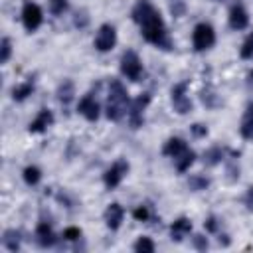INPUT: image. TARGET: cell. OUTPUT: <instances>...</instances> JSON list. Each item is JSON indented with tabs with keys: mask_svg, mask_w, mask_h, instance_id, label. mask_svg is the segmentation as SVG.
Instances as JSON below:
<instances>
[{
	"mask_svg": "<svg viewBox=\"0 0 253 253\" xmlns=\"http://www.w3.org/2000/svg\"><path fill=\"white\" fill-rule=\"evenodd\" d=\"M130 16L138 24L140 36L144 38V42H148L160 49H166V51L172 49V40L168 36V28H166L160 12L152 6L150 0H136Z\"/></svg>",
	"mask_w": 253,
	"mask_h": 253,
	"instance_id": "obj_1",
	"label": "cell"
},
{
	"mask_svg": "<svg viewBox=\"0 0 253 253\" xmlns=\"http://www.w3.org/2000/svg\"><path fill=\"white\" fill-rule=\"evenodd\" d=\"M130 107V97L126 87L119 79H111L109 93H107V105H105V117L113 123H119Z\"/></svg>",
	"mask_w": 253,
	"mask_h": 253,
	"instance_id": "obj_2",
	"label": "cell"
},
{
	"mask_svg": "<svg viewBox=\"0 0 253 253\" xmlns=\"http://www.w3.org/2000/svg\"><path fill=\"white\" fill-rule=\"evenodd\" d=\"M192 43H194V49L196 51H208L213 47L215 43V30L211 24L208 22H200L194 26V32H192Z\"/></svg>",
	"mask_w": 253,
	"mask_h": 253,
	"instance_id": "obj_3",
	"label": "cell"
},
{
	"mask_svg": "<svg viewBox=\"0 0 253 253\" xmlns=\"http://www.w3.org/2000/svg\"><path fill=\"white\" fill-rule=\"evenodd\" d=\"M121 73L128 81H140V77L144 73V67H142V61H140V57L134 49H126L121 55Z\"/></svg>",
	"mask_w": 253,
	"mask_h": 253,
	"instance_id": "obj_4",
	"label": "cell"
},
{
	"mask_svg": "<svg viewBox=\"0 0 253 253\" xmlns=\"http://www.w3.org/2000/svg\"><path fill=\"white\" fill-rule=\"evenodd\" d=\"M150 93L148 91H144V93H140L136 99H132L130 101V107H128V113H126V117H128V125H130V128H140L142 125H144V111H146V107L150 105Z\"/></svg>",
	"mask_w": 253,
	"mask_h": 253,
	"instance_id": "obj_5",
	"label": "cell"
},
{
	"mask_svg": "<svg viewBox=\"0 0 253 253\" xmlns=\"http://www.w3.org/2000/svg\"><path fill=\"white\" fill-rule=\"evenodd\" d=\"M172 109L178 115H188L192 111V99L188 97V81H180L170 89Z\"/></svg>",
	"mask_w": 253,
	"mask_h": 253,
	"instance_id": "obj_6",
	"label": "cell"
},
{
	"mask_svg": "<svg viewBox=\"0 0 253 253\" xmlns=\"http://www.w3.org/2000/svg\"><path fill=\"white\" fill-rule=\"evenodd\" d=\"M42 22H43V12H42V8H40L36 2L26 0L24 6H22V24H24L26 32H30V34L36 32V30L42 26Z\"/></svg>",
	"mask_w": 253,
	"mask_h": 253,
	"instance_id": "obj_7",
	"label": "cell"
},
{
	"mask_svg": "<svg viewBox=\"0 0 253 253\" xmlns=\"http://www.w3.org/2000/svg\"><path fill=\"white\" fill-rule=\"evenodd\" d=\"M128 162L125 160V158H119V160H115L107 170H105V174H103V182H105V186L109 188V190H115L121 182H123V178L128 174Z\"/></svg>",
	"mask_w": 253,
	"mask_h": 253,
	"instance_id": "obj_8",
	"label": "cell"
},
{
	"mask_svg": "<svg viewBox=\"0 0 253 253\" xmlns=\"http://www.w3.org/2000/svg\"><path fill=\"white\" fill-rule=\"evenodd\" d=\"M93 45H95V49L101 51V53L111 51V49L117 45V30H115V26H113V24H103V26H99Z\"/></svg>",
	"mask_w": 253,
	"mask_h": 253,
	"instance_id": "obj_9",
	"label": "cell"
},
{
	"mask_svg": "<svg viewBox=\"0 0 253 253\" xmlns=\"http://www.w3.org/2000/svg\"><path fill=\"white\" fill-rule=\"evenodd\" d=\"M77 111H79V115H83L89 123H95V121L99 119V115H101V105H99V101H97V97H95L93 93H85V95L79 99V103H77Z\"/></svg>",
	"mask_w": 253,
	"mask_h": 253,
	"instance_id": "obj_10",
	"label": "cell"
},
{
	"mask_svg": "<svg viewBox=\"0 0 253 253\" xmlns=\"http://www.w3.org/2000/svg\"><path fill=\"white\" fill-rule=\"evenodd\" d=\"M227 20H229V28L235 30V32H241V30H245L249 26V14H247V10H245L241 0H235L231 4Z\"/></svg>",
	"mask_w": 253,
	"mask_h": 253,
	"instance_id": "obj_11",
	"label": "cell"
},
{
	"mask_svg": "<svg viewBox=\"0 0 253 253\" xmlns=\"http://www.w3.org/2000/svg\"><path fill=\"white\" fill-rule=\"evenodd\" d=\"M57 239L59 237L55 235V231H53L49 221H40L38 223V227H36V241H38L40 247H43V249L53 247L57 243Z\"/></svg>",
	"mask_w": 253,
	"mask_h": 253,
	"instance_id": "obj_12",
	"label": "cell"
},
{
	"mask_svg": "<svg viewBox=\"0 0 253 253\" xmlns=\"http://www.w3.org/2000/svg\"><path fill=\"white\" fill-rule=\"evenodd\" d=\"M123 217H125V210L119 202H113L107 206L105 210V225L111 229V231H117L123 223Z\"/></svg>",
	"mask_w": 253,
	"mask_h": 253,
	"instance_id": "obj_13",
	"label": "cell"
},
{
	"mask_svg": "<svg viewBox=\"0 0 253 253\" xmlns=\"http://www.w3.org/2000/svg\"><path fill=\"white\" fill-rule=\"evenodd\" d=\"M51 125H53V113H51L49 109H42V111L36 115V119H34V121L28 125V132L38 134V132L47 130Z\"/></svg>",
	"mask_w": 253,
	"mask_h": 253,
	"instance_id": "obj_14",
	"label": "cell"
},
{
	"mask_svg": "<svg viewBox=\"0 0 253 253\" xmlns=\"http://www.w3.org/2000/svg\"><path fill=\"white\" fill-rule=\"evenodd\" d=\"M190 231H192V219L190 217H178V219H174L172 221V225H170V237H172V241H182L186 235H190Z\"/></svg>",
	"mask_w": 253,
	"mask_h": 253,
	"instance_id": "obj_15",
	"label": "cell"
},
{
	"mask_svg": "<svg viewBox=\"0 0 253 253\" xmlns=\"http://www.w3.org/2000/svg\"><path fill=\"white\" fill-rule=\"evenodd\" d=\"M186 148H188V144H186L184 138H180V136H170V138L164 142V146H162V154H164V156H170V158H176V156L182 154Z\"/></svg>",
	"mask_w": 253,
	"mask_h": 253,
	"instance_id": "obj_16",
	"label": "cell"
},
{
	"mask_svg": "<svg viewBox=\"0 0 253 253\" xmlns=\"http://www.w3.org/2000/svg\"><path fill=\"white\" fill-rule=\"evenodd\" d=\"M34 89H36V83H34L32 77H28L26 81H22V83H18V85L12 87V99L18 101V103L20 101H26L34 93Z\"/></svg>",
	"mask_w": 253,
	"mask_h": 253,
	"instance_id": "obj_17",
	"label": "cell"
},
{
	"mask_svg": "<svg viewBox=\"0 0 253 253\" xmlns=\"http://www.w3.org/2000/svg\"><path fill=\"white\" fill-rule=\"evenodd\" d=\"M2 247L12 251V253L20 251V247H22V233L18 229H6L4 235H2Z\"/></svg>",
	"mask_w": 253,
	"mask_h": 253,
	"instance_id": "obj_18",
	"label": "cell"
},
{
	"mask_svg": "<svg viewBox=\"0 0 253 253\" xmlns=\"http://www.w3.org/2000/svg\"><path fill=\"white\" fill-rule=\"evenodd\" d=\"M239 132L247 140L253 138V101L247 103V107H245V113H243V119H241V125H239Z\"/></svg>",
	"mask_w": 253,
	"mask_h": 253,
	"instance_id": "obj_19",
	"label": "cell"
},
{
	"mask_svg": "<svg viewBox=\"0 0 253 253\" xmlns=\"http://www.w3.org/2000/svg\"><path fill=\"white\" fill-rule=\"evenodd\" d=\"M57 101L63 105V107H69V103L73 101V95H75V87H73V81L69 79H63L57 87Z\"/></svg>",
	"mask_w": 253,
	"mask_h": 253,
	"instance_id": "obj_20",
	"label": "cell"
},
{
	"mask_svg": "<svg viewBox=\"0 0 253 253\" xmlns=\"http://www.w3.org/2000/svg\"><path fill=\"white\" fill-rule=\"evenodd\" d=\"M194 162H196V152H194L190 146H188L182 154H178V156L174 158V164H176V170H178V172H188Z\"/></svg>",
	"mask_w": 253,
	"mask_h": 253,
	"instance_id": "obj_21",
	"label": "cell"
},
{
	"mask_svg": "<svg viewBox=\"0 0 253 253\" xmlns=\"http://www.w3.org/2000/svg\"><path fill=\"white\" fill-rule=\"evenodd\" d=\"M225 160V150L221 146H211L210 150L204 152V164L206 166H215Z\"/></svg>",
	"mask_w": 253,
	"mask_h": 253,
	"instance_id": "obj_22",
	"label": "cell"
},
{
	"mask_svg": "<svg viewBox=\"0 0 253 253\" xmlns=\"http://www.w3.org/2000/svg\"><path fill=\"white\" fill-rule=\"evenodd\" d=\"M132 217H134L136 221H144V223H150L152 219H156V215H154L150 204H140V206L132 211Z\"/></svg>",
	"mask_w": 253,
	"mask_h": 253,
	"instance_id": "obj_23",
	"label": "cell"
},
{
	"mask_svg": "<svg viewBox=\"0 0 253 253\" xmlns=\"http://www.w3.org/2000/svg\"><path fill=\"white\" fill-rule=\"evenodd\" d=\"M22 178L28 186H38L40 180H42V170L38 166H26L24 172H22Z\"/></svg>",
	"mask_w": 253,
	"mask_h": 253,
	"instance_id": "obj_24",
	"label": "cell"
},
{
	"mask_svg": "<svg viewBox=\"0 0 253 253\" xmlns=\"http://www.w3.org/2000/svg\"><path fill=\"white\" fill-rule=\"evenodd\" d=\"M200 99H202V103H204L206 107H210V109H213V107L219 105V99H217V95H215V91H213L211 85H206V87L202 89Z\"/></svg>",
	"mask_w": 253,
	"mask_h": 253,
	"instance_id": "obj_25",
	"label": "cell"
},
{
	"mask_svg": "<svg viewBox=\"0 0 253 253\" xmlns=\"http://www.w3.org/2000/svg\"><path fill=\"white\" fill-rule=\"evenodd\" d=\"M188 186H190V190H194V192H202V190H206V188L210 186V178H206V176H202V174H194V176H190Z\"/></svg>",
	"mask_w": 253,
	"mask_h": 253,
	"instance_id": "obj_26",
	"label": "cell"
},
{
	"mask_svg": "<svg viewBox=\"0 0 253 253\" xmlns=\"http://www.w3.org/2000/svg\"><path fill=\"white\" fill-rule=\"evenodd\" d=\"M132 249H134L136 253H152L156 247H154V243H152L150 237H138Z\"/></svg>",
	"mask_w": 253,
	"mask_h": 253,
	"instance_id": "obj_27",
	"label": "cell"
},
{
	"mask_svg": "<svg viewBox=\"0 0 253 253\" xmlns=\"http://www.w3.org/2000/svg\"><path fill=\"white\" fill-rule=\"evenodd\" d=\"M239 55H241V59H253V32L243 40Z\"/></svg>",
	"mask_w": 253,
	"mask_h": 253,
	"instance_id": "obj_28",
	"label": "cell"
},
{
	"mask_svg": "<svg viewBox=\"0 0 253 253\" xmlns=\"http://www.w3.org/2000/svg\"><path fill=\"white\" fill-rule=\"evenodd\" d=\"M10 55H12V42H10V38H2V42H0V63L2 65L8 63Z\"/></svg>",
	"mask_w": 253,
	"mask_h": 253,
	"instance_id": "obj_29",
	"label": "cell"
},
{
	"mask_svg": "<svg viewBox=\"0 0 253 253\" xmlns=\"http://www.w3.org/2000/svg\"><path fill=\"white\" fill-rule=\"evenodd\" d=\"M69 6V0H49V12L53 16H61Z\"/></svg>",
	"mask_w": 253,
	"mask_h": 253,
	"instance_id": "obj_30",
	"label": "cell"
},
{
	"mask_svg": "<svg viewBox=\"0 0 253 253\" xmlns=\"http://www.w3.org/2000/svg\"><path fill=\"white\" fill-rule=\"evenodd\" d=\"M204 227L208 233H217L219 231V219L215 215H208L206 221H204Z\"/></svg>",
	"mask_w": 253,
	"mask_h": 253,
	"instance_id": "obj_31",
	"label": "cell"
},
{
	"mask_svg": "<svg viewBox=\"0 0 253 253\" xmlns=\"http://www.w3.org/2000/svg\"><path fill=\"white\" fill-rule=\"evenodd\" d=\"M61 237H63L65 241H77V239L81 237V229H79V227H73V225H71V227H65Z\"/></svg>",
	"mask_w": 253,
	"mask_h": 253,
	"instance_id": "obj_32",
	"label": "cell"
},
{
	"mask_svg": "<svg viewBox=\"0 0 253 253\" xmlns=\"http://www.w3.org/2000/svg\"><path fill=\"white\" fill-rule=\"evenodd\" d=\"M190 132H192L196 138H204V136H208V126L202 125V123H194V125L190 126Z\"/></svg>",
	"mask_w": 253,
	"mask_h": 253,
	"instance_id": "obj_33",
	"label": "cell"
},
{
	"mask_svg": "<svg viewBox=\"0 0 253 253\" xmlns=\"http://www.w3.org/2000/svg\"><path fill=\"white\" fill-rule=\"evenodd\" d=\"M192 243H194V247L198 249V251H206L208 249V239L204 237V235H194V239H192Z\"/></svg>",
	"mask_w": 253,
	"mask_h": 253,
	"instance_id": "obj_34",
	"label": "cell"
},
{
	"mask_svg": "<svg viewBox=\"0 0 253 253\" xmlns=\"http://www.w3.org/2000/svg\"><path fill=\"white\" fill-rule=\"evenodd\" d=\"M87 22H89V18H87V12H85V10H81V12L75 14V26H77V28H85Z\"/></svg>",
	"mask_w": 253,
	"mask_h": 253,
	"instance_id": "obj_35",
	"label": "cell"
},
{
	"mask_svg": "<svg viewBox=\"0 0 253 253\" xmlns=\"http://www.w3.org/2000/svg\"><path fill=\"white\" fill-rule=\"evenodd\" d=\"M243 204H245V208H247L249 211H253V186L247 188V192H245V196H243Z\"/></svg>",
	"mask_w": 253,
	"mask_h": 253,
	"instance_id": "obj_36",
	"label": "cell"
},
{
	"mask_svg": "<svg viewBox=\"0 0 253 253\" xmlns=\"http://www.w3.org/2000/svg\"><path fill=\"white\" fill-rule=\"evenodd\" d=\"M170 10H172V14H174V16H182V14H184V2H182V0L172 2Z\"/></svg>",
	"mask_w": 253,
	"mask_h": 253,
	"instance_id": "obj_37",
	"label": "cell"
},
{
	"mask_svg": "<svg viewBox=\"0 0 253 253\" xmlns=\"http://www.w3.org/2000/svg\"><path fill=\"white\" fill-rule=\"evenodd\" d=\"M227 174H229V180H231V182L237 180V178H239V166H237L235 162H231V164L227 166Z\"/></svg>",
	"mask_w": 253,
	"mask_h": 253,
	"instance_id": "obj_38",
	"label": "cell"
},
{
	"mask_svg": "<svg viewBox=\"0 0 253 253\" xmlns=\"http://www.w3.org/2000/svg\"><path fill=\"white\" fill-rule=\"evenodd\" d=\"M221 243H223V245H229V235H225V233L219 235V245H221Z\"/></svg>",
	"mask_w": 253,
	"mask_h": 253,
	"instance_id": "obj_39",
	"label": "cell"
},
{
	"mask_svg": "<svg viewBox=\"0 0 253 253\" xmlns=\"http://www.w3.org/2000/svg\"><path fill=\"white\" fill-rule=\"evenodd\" d=\"M247 79H249V83H251V85H253V69H251V71H249V73H247Z\"/></svg>",
	"mask_w": 253,
	"mask_h": 253,
	"instance_id": "obj_40",
	"label": "cell"
},
{
	"mask_svg": "<svg viewBox=\"0 0 253 253\" xmlns=\"http://www.w3.org/2000/svg\"><path fill=\"white\" fill-rule=\"evenodd\" d=\"M215 2H223V0H215Z\"/></svg>",
	"mask_w": 253,
	"mask_h": 253,
	"instance_id": "obj_41",
	"label": "cell"
}]
</instances>
